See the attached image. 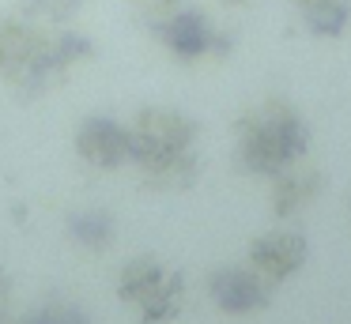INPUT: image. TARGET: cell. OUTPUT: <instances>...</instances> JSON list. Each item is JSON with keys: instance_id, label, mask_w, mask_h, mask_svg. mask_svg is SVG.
Masks as SVG:
<instances>
[{"instance_id": "6da1fadb", "label": "cell", "mask_w": 351, "mask_h": 324, "mask_svg": "<svg viewBox=\"0 0 351 324\" xmlns=\"http://www.w3.org/2000/svg\"><path fill=\"white\" fill-rule=\"evenodd\" d=\"M238 136V166L257 177H276L291 170L310 147V128L298 117L295 105L268 98V102L245 110L234 121Z\"/></svg>"}, {"instance_id": "30bf717a", "label": "cell", "mask_w": 351, "mask_h": 324, "mask_svg": "<svg viewBox=\"0 0 351 324\" xmlns=\"http://www.w3.org/2000/svg\"><path fill=\"white\" fill-rule=\"evenodd\" d=\"M162 279H167V268H162L155 256H132V260L121 268V275H117V298L140 306Z\"/></svg>"}, {"instance_id": "9a60e30c", "label": "cell", "mask_w": 351, "mask_h": 324, "mask_svg": "<svg viewBox=\"0 0 351 324\" xmlns=\"http://www.w3.org/2000/svg\"><path fill=\"white\" fill-rule=\"evenodd\" d=\"M16 324H91V316L72 301H46V306L16 316Z\"/></svg>"}, {"instance_id": "3957f363", "label": "cell", "mask_w": 351, "mask_h": 324, "mask_svg": "<svg viewBox=\"0 0 351 324\" xmlns=\"http://www.w3.org/2000/svg\"><path fill=\"white\" fill-rule=\"evenodd\" d=\"M159 42L174 53L178 60H200V57H227L230 53V38L223 30H215L193 8H178L167 23L155 27Z\"/></svg>"}, {"instance_id": "7a4b0ae2", "label": "cell", "mask_w": 351, "mask_h": 324, "mask_svg": "<svg viewBox=\"0 0 351 324\" xmlns=\"http://www.w3.org/2000/svg\"><path fill=\"white\" fill-rule=\"evenodd\" d=\"M193 140H197L193 117L167 110V105H147L129 125V162H136L140 173L155 170V166L193 151Z\"/></svg>"}, {"instance_id": "2e32d148", "label": "cell", "mask_w": 351, "mask_h": 324, "mask_svg": "<svg viewBox=\"0 0 351 324\" xmlns=\"http://www.w3.org/2000/svg\"><path fill=\"white\" fill-rule=\"evenodd\" d=\"M129 8L147 23V27L155 30L159 23H167L170 15H174L178 8H182V0H129Z\"/></svg>"}, {"instance_id": "277c9868", "label": "cell", "mask_w": 351, "mask_h": 324, "mask_svg": "<svg viewBox=\"0 0 351 324\" xmlns=\"http://www.w3.org/2000/svg\"><path fill=\"white\" fill-rule=\"evenodd\" d=\"M208 294L223 313L245 316V313H257V309H268L272 283L253 268H219L208 279Z\"/></svg>"}, {"instance_id": "7c38bea8", "label": "cell", "mask_w": 351, "mask_h": 324, "mask_svg": "<svg viewBox=\"0 0 351 324\" xmlns=\"http://www.w3.org/2000/svg\"><path fill=\"white\" fill-rule=\"evenodd\" d=\"M197 177H200V158L193 151H185L170 162L155 166V170H144V188H152V192H185V188L197 185Z\"/></svg>"}, {"instance_id": "52a82bcc", "label": "cell", "mask_w": 351, "mask_h": 324, "mask_svg": "<svg viewBox=\"0 0 351 324\" xmlns=\"http://www.w3.org/2000/svg\"><path fill=\"white\" fill-rule=\"evenodd\" d=\"M49 42V30L42 23H31L23 15L0 23V79H12L16 72H23Z\"/></svg>"}, {"instance_id": "9c48e42d", "label": "cell", "mask_w": 351, "mask_h": 324, "mask_svg": "<svg viewBox=\"0 0 351 324\" xmlns=\"http://www.w3.org/2000/svg\"><path fill=\"white\" fill-rule=\"evenodd\" d=\"M182 306H185V275L182 271H167V279L136 306L140 324H167L182 313Z\"/></svg>"}, {"instance_id": "e0dca14e", "label": "cell", "mask_w": 351, "mask_h": 324, "mask_svg": "<svg viewBox=\"0 0 351 324\" xmlns=\"http://www.w3.org/2000/svg\"><path fill=\"white\" fill-rule=\"evenodd\" d=\"M0 324H16V316H12V283L4 264H0Z\"/></svg>"}, {"instance_id": "ac0fdd59", "label": "cell", "mask_w": 351, "mask_h": 324, "mask_svg": "<svg viewBox=\"0 0 351 324\" xmlns=\"http://www.w3.org/2000/svg\"><path fill=\"white\" fill-rule=\"evenodd\" d=\"M223 4H250V0H223Z\"/></svg>"}, {"instance_id": "8fae6325", "label": "cell", "mask_w": 351, "mask_h": 324, "mask_svg": "<svg viewBox=\"0 0 351 324\" xmlns=\"http://www.w3.org/2000/svg\"><path fill=\"white\" fill-rule=\"evenodd\" d=\"M114 230H117L114 215L102 208H87V211L69 215V238L80 249H87V253H102V249L114 245Z\"/></svg>"}, {"instance_id": "5b68a950", "label": "cell", "mask_w": 351, "mask_h": 324, "mask_svg": "<svg viewBox=\"0 0 351 324\" xmlns=\"http://www.w3.org/2000/svg\"><path fill=\"white\" fill-rule=\"evenodd\" d=\"M306 253H310V245H306V238L298 230H272V234L253 238L250 264H253V271H261V275L268 279V283H283V279L302 271Z\"/></svg>"}, {"instance_id": "4fadbf2b", "label": "cell", "mask_w": 351, "mask_h": 324, "mask_svg": "<svg viewBox=\"0 0 351 324\" xmlns=\"http://www.w3.org/2000/svg\"><path fill=\"white\" fill-rule=\"evenodd\" d=\"M302 15H306V27L317 38H340L351 19V8L343 0H313V4L302 8Z\"/></svg>"}, {"instance_id": "5bb4252c", "label": "cell", "mask_w": 351, "mask_h": 324, "mask_svg": "<svg viewBox=\"0 0 351 324\" xmlns=\"http://www.w3.org/2000/svg\"><path fill=\"white\" fill-rule=\"evenodd\" d=\"M80 4L84 0H16V15L42 23V27H64L80 12Z\"/></svg>"}, {"instance_id": "d6986e66", "label": "cell", "mask_w": 351, "mask_h": 324, "mask_svg": "<svg viewBox=\"0 0 351 324\" xmlns=\"http://www.w3.org/2000/svg\"><path fill=\"white\" fill-rule=\"evenodd\" d=\"M295 4H298V8H306V4H313V0H295Z\"/></svg>"}, {"instance_id": "ba28073f", "label": "cell", "mask_w": 351, "mask_h": 324, "mask_svg": "<svg viewBox=\"0 0 351 324\" xmlns=\"http://www.w3.org/2000/svg\"><path fill=\"white\" fill-rule=\"evenodd\" d=\"M272 185V211L276 219H291L302 208H310L325 188V173L321 170H283L276 173Z\"/></svg>"}, {"instance_id": "8992f818", "label": "cell", "mask_w": 351, "mask_h": 324, "mask_svg": "<svg viewBox=\"0 0 351 324\" xmlns=\"http://www.w3.org/2000/svg\"><path fill=\"white\" fill-rule=\"evenodd\" d=\"M76 155L95 170H121L129 162V128L114 117H87L76 128Z\"/></svg>"}]
</instances>
